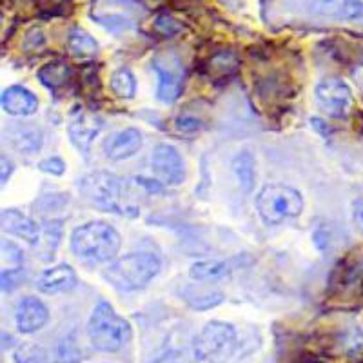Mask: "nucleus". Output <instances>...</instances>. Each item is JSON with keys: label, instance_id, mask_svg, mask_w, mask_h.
Masks as SVG:
<instances>
[{"label": "nucleus", "instance_id": "f03ea898", "mask_svg": "<svg viewBox=\"0 0 363 363\" xmlns=\"http://www.w3.org/2000/svg\"><path fill=\"white\" fill-rule=\"evenodd\" d=\"M79 187L87 202L100 209L116 215H136V207L131 203V193L124 178L96 171L84 177Z\"/></svg>", "mask_w": 363, "mask_h": 363}, {"label": "nucleus", "instance_id": "6ab92c4d", "mask_svg": "<svg viewBox=\"0 0 363 363\" xmlns=\"http://www.w3.org/2000/svg\"><path fill=\"white\" fill-rule=\"evenodd\" d=\"M231 265L225 264V262L218 260H202L194 262L189 269L191 280L196 281H216L222 280V278L229 277L231 272Z\"/></svg>", "mask_w": 363, "mask_h": 363}, {"label": "nucleus", "instance_id": "f8f14e48", "mask_svg": "<svg viewBox=\"0 0 363 363\" xmlns=\"http://www.w3.org/2000/svg\"><path fill=\"white\" fill-rule=\"evenodd\" d=\"M311 13L330 21H359L363 18L362 0H311Z\"/></svg>", "mask_w": 363, "mask_h": 363}, {"label": "nucleus", "instance_id": "f3484780", "mask_svg": "<svg viewBox=\"0 0 363 363\" xmlns=\"http://www.w3.org/2000/svg\"><path fill=\"white\" fill-rule=\"evenodd\" d=\"M2 108L13 116H29L37 111L38 100L26 87L11 86L2 93Z\"/></svg>", "mask_w": 363, "mask_h": 363}, {"label": "nucleus", "instance_id": "bb28decb", "mask_svg": "<svg viewBox=\"0 0 363 363\" xmlns=\"http://www.w3.org/2000/svg\"><path fill=\"white\" fill-rule=\"evenodd\" d=\"M38 169L44 171V173H51V174H62L66 171V164H64L62 158L53 157V158H45L38 164Z\"/></svg>", "mask_w": 363, "mask_h": 363}, {"label": "nucleus", "instance_id": "a211bd4d", "mask_svg": "<svg viewBox=\"0 0 363 363\" xmlns=\"http://www.w3.org/2000/svg\"><path fill=\"white\" fill-rule=\"evenodd\" d=\"M11 142L22 153H37L42 147V133L35 125H15L8 131Z\"/></svg>", "mask_w": 363, "mask_h": 363}, {"label": "nucleus", "instance_id": "2f4dec72", "mask_svg": "<svg viewBox=\"0 0 363 363\" xmlns=\"http://www.w3.org/2000/svg\"><path fill=\"white\" fill-rule=\"evenodd\" d=\"M22 363H44V362H40V359H24Z\"/></svg>", "mask_w": 363, "mask_h": 363}, {"label": "nucleus", "instance_id": "f257e3e1", "mask_svg": "<svg viewBox=\"0 0 363 363\" xmlns=\"http://www.w3.org/2000/svg\"><path fill=\"white\" fill-rule=\"evenodd\" d=\"M120 235L106 222H89L77 227L71 235V251L86 264L111 262L120 251Z\"/></svg>", "mask_w": 363, "mask_h": 363}, {"label": "nucleus", "instance_id": "0eeeda50", "mask_svg": "<svg viewBox=\"0 0 363 363\" xmlns=\"http://www.w3.org/2000/svg\"><path fill=\"white\" fill-rule=\"evenodd\" d=\"M144 15L138 0H93L91 11V17L113 33L135 29Z\"/></svg>", "mask_w": 363, "mask_h": 363}, {"label": "nucleus", "instance_id": "4be33fe9", "mask_svg": "<svg viewBox=\"0 0 363 363\" xmlns=\"http://www.w3.org/2000/svg\"><path fill=\"white\" fill-rule=\"evenodd\" d=\"M233 169H235L236 178H238L240 186L244 187V191H251L252 182H255V160L249 153H242L235 158L233 162Z\"/></svg>", "mask_w": 363, "mask_h": 363}, {"label": "nucleus", "instance_id": "412c9836", "mask_svg": "<svg viewBox=\"0 0 363 363\" xmlns=\"http://www.w3.org/2000/svg\"><path fill=\"white\" fill-rule=\"evenodd\" d=\"M111 89L116 96L120 99H133L136 91L135 77H133L131 69L128 67H120L111 74Z\"/></svg>", "mask_w": 363, "mask_h": 363}, {"label": "nucleus", "instance_id": "dca6fc26", "mask_svg": "<svg viewBox=\"0 0 363 363\" xmlns=\"http://www.w3.org/2000/svg\"><path fill=\"white\" fill-rule=\"evenodd\" d=\"M0 220H2V229L6 233L26 240L28 244H37L38 238H40V229H38L37 222L22 215L21 211L4 209L0 215Z\"/></svg>", "mask_w": 363, "mask_h": 363}, {"label": "nucleus", "instance_id": "423d86ee", "mask_svg": "<svg viewBox=\"0 0 363 363\" xmlns=\"http://www.w3.org/2000/svg\"><path fill=\"white\" fill-rule=\"evenodd\" d=\"M236 347V330L231 323L209 322L194 338L193 356L196 362H222L231 356Z\"/></svg>", "mask_w": 363, "mask_h": 363}, {"label": "nucleus", "instance_id": "4468645a", "mask_svg": "<svg viewBox=\"0 0 363 363\" xmlns=\"http://www.w3.org/2000/svg\"><path fill=\"white\" fill-rule=\"evenodd\" d=\"M77 285V272L67 264H58L51 269H45L37 278V289L45 294L67 293Z\"/></svg>", "mask_w": 363, "mask_h": 363}, {"label": "nucleus", "instance_id": "b1692460", "mask_svg": "<svg viewBox=\"0 0 363 363\" xmlns=\"http://www.w3.org/2000/svg\"><path fill=\"white\" fill-rule=\"evenodd\" d=\"M184 296H186V300L189 301L194 309H200V311L211 309V307H215V306H218V303H222V300H223V296L220 293H215V294L199 293V294H194V296L184 293Z\"/></svg>", "mask_w": 363, "mask_h": 363}, {"label": "nucleus", "instance_id": "6e6552de", "mask_svg": "<svg viewBox=\"0 0 363 363\" xmlns=\"http://www.w3.org/2000/svg\"><path fill=\"white\" fill-rule=\"evenodd\" d=\"M314 95H316L318 108L330 118H345L354 104V96H352L349 84L336 77L323 79L316 86Z\"/></svg>", "mask_w": 363, "mask_h": 363}, {"label": "nucleus", "instance_id": "1a4fd4ad", "mask_svg": "<svg viewBox=\"0 0 363 363\" xmlns=\"http://www.w3.org/2000/svg\"><path fill=\"white\" fill-rule=\"evenodd\" d=\"M153 69L158 74L157 96L160 102L173 104L182 93L184 67L173 53H160L153 58Z\"/></svg>", "mask_w": 363, "mask_h": 363}, {"label": "nucleus", "instance_id": "a878e982", "mask_svg": "<svg viewBox=\"0 0 363 363\" xmlns=\"http://www.w3.org/2000/svg\"><path fill=\"white\" fill-rule=\"evenodd\" d=\"M2 260H4V264L8 262V265L13 267V271H17V269H21L22 262H24V256H22V251L13 242L4 240L2 242Z\"/></svg>", "mask_w": 363, "mask_h": 363}, {"label": "nucleus", "instance_id": "cd10ccee", "mask_svg": "<svg viewBox=\"0 0 363 363\" xmlns=\"http://www.w3.org/2000/svg\"><path fill=\"white\" fill-rule=\"evenodd\" d=\"M352 220H354L356 229L363 235V199L356 200L352 206Z\"/></svg>", "mask_w": 363, "mask_h": 363}, {"label": "nucleus", "instance_id": "5701e85b", "mask_svg": "<svg viewBox=\"0 0 363 363\" xmlns=\"http://www.w3.org/2000/svg\"><path fill=\"white\" fill-rule=\"evenodd\" d=\"M38 77H40V80L45 86L55 89V87L62 86L66 82L67 77H69V67L64 62H51L38 71Z\"/></svg>", "mask_w": 363, "mask_h": 363}, {"label": "nucleus", "instance_id": "ddd939ff", "mask_svg": "<svg viewBox=\"0 0 363 363\" xmlns=\"http://www.w3.org/2000/svg\"><path fill=\"white\" fill-rule=\"evenodd\" d=\"M48 318H50L48 307L33 296L22 298L15 311V323L22 335H33L40 330L48 323Z\"/></svg>", "mask_w": 363, "mask_h": 363}, {"label": "nucleus", "instance_id": "7ed1b4c3", "mask_svg": "<svg viewBox=\"0 0 363 363\" xmlns=\"http://www.w3.org/2000/svg\"><path fill=\"white\" fill-rule=\"evenodd\" d=\"M87 338L96 351L116 352L131 340V325L115 313L109 301L100 300L87 320Z\"/></svg>", "mask_w": 363, "mask_h": 363}, {"label": "nucleus", "instance_id": "c85d7f7f", "mask_svg": "<svg viewBox=\"0 0 363 363\" xmlns=\"http://www.w3.org/2000/svg\"><path fill=\"white\" fill-rule=\"evenodd\" d=\"M177 128L180 131H196L200 129V122L196 118H178Z\"/></svg>", "mask_w": 363, "mask_h": 363}, {"label": "nucleus", "instance_id": "39448f33", "mask_svg": "<svg viewBox=\"0 0 363 363\" xmlns=\"http://www.w3.org/2000/svg\"><path fill=\"white\" fill-rule=\"evenodd\" d=\"M301 209H303L301 193L289 186L271 184L265 186L256 196V211L267 225H278L285 220L294 218L300 215Z\"/></svg>", "mask_w": 363, "mask_h": 363}, {"label": "nucleus", "instance_id": "9b49d317", "mask_svg": "<svg viewBox=\"0 0 363 363\" xmlns=\"http://www.w3.org/2000/svg\"><path fill=\"white\" fill-rule=\"evenodd\" d=\"M142 144H144L142 133L135 128H128L113 133L104 140V153L109 160H128L140 151Z\"/></svg>", "mask_w": 363, "mask_h": 363}, {"label": "nucleus", "instance_id": "2eb2a0df", "mask_svg": "<svg viewBox=\"0 0 363 363\" xmlns=\"http://www.w3.org/2000/svg\"><path fill=\"white\" fill-rule=\"evenodd\" d=\"M102 129V122L96 118L95 115H89V113H79L71 120L69 124V136L71 142L74 144V147L79 149L82 155L89 153L91 142Z\"/></svg>", "mask_w": 363, "mask_h": 363}, {"label": "nucleus", "instance_id": "393cba45", "mask_svg": "<svg viewBox=\"0 0 363 363\" xmlns=\"http://www.w3.org/2000/svg\"><path fill=\"white\" fill-rule=\"evenodd\" d=\"M155 31L160 33L162 37H173V35H178L182 31V24L177 21V18L169 17V15H158L155 18V24H153Z\"/></svg>", "mask_w": 363, "mask_h": 363}, {"label": "nucleus", "instance_id": "c756f323", "mask_svg": "<svg viewBox=\"0 0 363 363\" xmlns=\"http://www.w3.org/2000/svg\"><path fill=\"white\" fill-rule=\"evenodd\" d=\"M67 0H38V6L40 9H45V11H55V9L62 8Z\"/></svg>", "mask_w": 363, "mask_h": 363}, {"label": "nucleus", "instance_id": "aec40b11", "mask_svg": "<svg viewBox=\"0 0 363 363\" xmlns=\"http://www.w3.org/2000/svg\"><path fill=\"white\" fill-rule=\"evenodd\" d=\"M67 50L73 57L77 58H91L95 57L96 51H99V44L89 33H86L84 29L74 28L69 31V37H67Z\"/></svg>", "mask_w": 363, "mask_h": 363}, {"label": "nucleus", "instance_id": "9d476101", "mask_svg": "<svg viewBox=\"0 0 363 363\" xmlns=\"http://www.w3.org/2000/svg\"><path fill=\"white\" fill-rule=\"evenodd\" d=\"M151 167L162 184L180 186L186 180V165L177 147L169 144H158L151 155Z\"/></svg>", "mask_w": 363, "mask_h": 363}, {"label": "nucleus", "instance_id": "20e7f679", "mask_svg": "<svg viewBox=\"0 0 363 363\" xmlns=\"http://www.w3.org/2000/svg\"><path fill=\"white\" fill-rule=\"evenodd\" d=\"M160 260L151 252H131L125 255L104 271V278L122 293L144 289L149 281L160 272Z\"/></svg>", "mask_w": 363, "mask_h": 363}, {"label": "nucleus", "instance_id": "7c9ffc66", "mask_svg": "<svg viewBox=\"0 0 363 363\" xmlns=\"http://www.w3.org/2000/svg\"><path fill=\"white\" fill-rule=\"evenodd\" d=\"M9 173H11V162L6 158V155H2V174H0V180H2V184H6Z\"/></svg>", "mask_w": 363, "mask_h": 363}]
</instances>
